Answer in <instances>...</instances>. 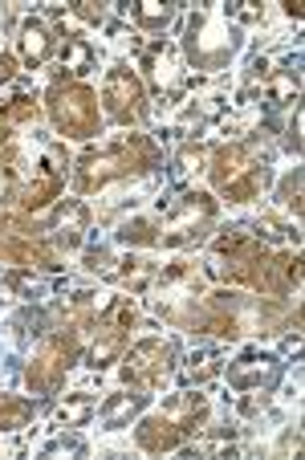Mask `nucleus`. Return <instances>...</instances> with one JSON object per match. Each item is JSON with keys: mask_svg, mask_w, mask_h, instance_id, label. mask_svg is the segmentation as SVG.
<instances>
[{"mask_svg": "<svg viewBox=\"0 0 305 460\" xmlns=\"http://www.w3.org/2000/svg\"><path fill=\"white\" fill-rule=\"evenodd\" d=\"M143 411H147V391L122 387V391H114V395H106V400L98 403L94 420L102 424V432H122V428H131Z\"/></svg>", "mask_w": 305, "mask_h": 460, "instance_id": "nucleus-13", "label": "nucleus"}, {"mask_svg": "<svg viewBox=\"0 0 305 460\" xmlns=\"http://www.w3.org/2000/svg\"><path fill=\"white\" fill-rule=\"evenodd\" d=\"M277 204L285 212H293V217H301V167H293V172L281 180L277 188Z\"/></svg>", "mask_w": 305, "mask_h": 460, "instance_id": "nucleus-30", "label": "nucleus"}, {"mask_svg": "<svg viewBox=\"0 0 305 460\" xmlns=\"http://www.w3.org/2000/svg\"><path fill=\"white\" fill-rule=\"evenodd\" d=\"M139 78L143 86L159 90L163 106H179L183 98V70H179V45L171 41H151L139 49Z\"/></svg>", "mask_w": 305, "mask_h": 460, "instance_id": "nucleus-8", "label": "nucleus"}, {"mask_svg": "<svg viewBox=\"0 0 305 460\" xmlns=\"http://www.w3.org/2000/svg\"><path fill=\"white\" fill-rule=\"evenodd\" d=\"M208 155H212V151L204 147V143H196V139H192V143H183V147L171 155V172H167V180H171L175 188H183V183L192 180L196 172H204Z\"/></svg>", "mask_w": 305, "mask_h": 460, "instance_id": "nucleus-25", "label": "nucleus"}, {"mask_svg": "<svg viewBox=\"0 0 305 460\" xmlns=\"http://www.w3.org/2000/svg\"><path fill=\"white\" fill-rule=\"evenodd\" d=\"M285 147L293 151V155L301 151V102L293 106V119H289V127H285Z\"/></svg>", "mask_w": 305, "mask_h": 460, "instance_id": "nucleus-35", "label": "nucleus"}, {"mask_svg": "<svg viewBox=\"0 0 305 460\" xmlns=\"http://www.w3.org/2000/svg\"><path fill=\"white\" fill-rule=\"evenodd\" d=\"M281 350H285V355H293V363L301 358V326H293V334H285V339H281Z\"/></svg>", "mask_w": 305, "mask_h": 460, "instance_id": "nucleus-37", "label": "nucleus"}, {"mask_svg": "<svg viewBox=\"0 0 305 460\" xmlns=\"http://www.w3.org/2000/svg\"><path fill=\"white\" fill-rule=\"evenodd\" d=\"M61 70L70 78H86L98 70V45L82 33H65L61 37Z\"/></svg>", "mask_w": 305, "mask_h": 460, "instance_id": "nucleus-18", "label": "nucleus"}, {"mask_svg": "<svg viewBox=\"0 0 305 460\" xmlns=\"http://www.w3.org/2000/svg\"><path fill=\"white\" fill-rule=\"evenodd\" d=\"M45 114L53 130L74 143H90L94 135H102V106L86 82H53L45 90Z\"/></svg>", "mask_w": 305, "mask_h": 460, "instance_id": "nucleus-4", "label": "nucleus"}, {"mask_svg": "<svg viewBox=\"0 0 305 460\" xmlns=\"http://www.w3.org/2000/svg\"><path fill=\"white\" fill-rule=\"evenodd\" d=\"M122 347H126V331H114V326H106V322H98V331H94V342H90V355L86 363L94 367L98 375L106 371L110 363H118L122 358Z\"/></svg>", "mask_w": 305, "mask_h": 460, "instance_id": "nucleus-21", "label": "nucleus"}, {"mask_svg": "<svg viewBox=\"0 0 305 460\" xmlns=\"http://www.w3.org/2000/svg\"><path fill=\"white\" fill-rule=\"evenodd\" d=\"M114 13H118L126 25L143 29V33H163L179 9H175L171 0H135V4H118Z\"/></svg>", "mask_w": 305, "mask_h": 460, "instance_id": "nucleus-16", "label": "nucleus"}, {"mask_svg": "<svg viewBox=\"0 0 305 460\" xmlns=\"http://www.w3.org/2000/svg\"><path fill=\"white\" fill-rule=\"evenodd\" d=\"M17 66H21V61H17V53H13V49L0 53V86L17 78Z\"/></svg>", "mask_w": 305, "mask_h": 460, "instance_id": "nucleus-36", "label": "nucleus"}, {"mask_svg": "<svg viewBox=\"0 0 305 460\" xmlns=\"http://www.w3.org/2000/svg\"><path fill=\"white\" fill-rule=\"evenodd\" d=\"M98 322H106V326H114V331H135V326H143V314L131 297H110V305L102 310Z\"/></svg>", "mask_w": 305, "mask_h": 460, "instance_id": "nucleus-29", "label": "nucleus"}, {"mask_svg": "<svg viewBox=\"0 0 305 460\" xmlns=\"http://www.w3.org/2000/svg\"><path fill=\"white\" fill-rule=\"evenodd\" d=\"M102 114L110 122L131 127L139 114H147V86H143L139 70H131L126 61H114L102 78Z\"/></svg>", "mask_w": 305, "mask_h": 460, "instance_id": "nucleus-7", "label": "nucleus"}, {"mask_svg": "<svg viewBox=\"0 0 305 460\" xmlns=\"http://www.w3.org/2000/svg\"><path fill=\"white\" fill-rule=\"evenodd\" d=\"M118 286H126L131 294H147L151 286L159 281V265L155 261H143V257H135V249H131V257H122L118 261Z\"/></svg>", "mask_w": 305, "mask_h": 460, "instance_id": "nucleus-24", "label": "nucleus"}, {"mask_svg": "<svg viewBox=\"0 0 305 460\" xmlns=\"http://www.w3.org/2000/svg\"><path fill=\"white\" fill-rule=\"evenodd\" d=\"M49 241L57 252H74L82 249V241H86L90 233V208L82 200H61L57 212H53V225H49Z\"/></svg>", "mask_w": 305, "mask_h": 460, "instance_id": "nucleus-11", "label": "nucleus"}, {"mask_svg": "<svg viewBox=\"0 0 305 460\" xmlns=\"http://www.w3.org/2000/svg\"><path fill=\"white\" fill-rule=\"evenodd\" d=\"M159 411H163V416L179 428L183 440H196V436L212 424L208 395H200V391H192V387H183V391H175V395H167V400L159 403Z\"/></svg>", "mask_w": 305, "mask_h": 460, "instance_id": "nucleus-10", "label": "nucleus"}, {"mask_svg": "<svg viewBox=\"0 0 305 460\" xmlns=\"http://www.w3.org/2000/svg\"><path fill=\"white\" fill-rule=\"evenodd\" d=\"M13 53H17V61L25 66V70H41L45 61H49V53H53V29H49V21H45V17H25V21H21Z\"/></svg>", "mask_w": 305, "mask_h": 460, "instance_id": "nucleus-14", "label": "nucleus"}, {"mask_svg": "<svg viewBox=\"0 0 305 460\" xmlns=\"http://www.w3.org/2000/svg\"><path fill=\"white\" fill-rule=\"evenodd\" d=\"M70 13L78 21H86V25H106V21H110V9H106V4H94V0H74Z\"/></svg>", "mask_w": 305, "mask_h": 460, "instance_id": "nucleus-34", "label": "nucleus"}, {"mask_svg": "<svg viewBox=\"0 0 305 460\" xmlns=\"http://www.w3.org/2000/svg\"><path fill=\"white\" fill-rule=\"evenodd\" d=\"M90 452V444H86V436H82V428H61L57 436H53L49 444H45L41 452H37V456L41 460H61V456H86Z\"/></svg>", "mask_w": 305, "mask_h": 460, "instance_id": "nucleus-28", "label": "nucleus"}, {"mask_svg": "<svg viewBox=\"0 0 305 460\" xmlns=\"http://www.w3.org/2000/svg\"><path fill=\"white\" fill-rule=\"evenodd\" d=\"M37 119H41V106H37V98L29 94H17L13 102L0 106V147L9 151L13 143L21 139V130H33Z\"/></svg>", "mask_w": 305, "mask_h": 460, "instance_id": "nucleus-15", "label": "nucleus"}, {"mask_svg": "<svg viewBox=\"0 0 305 460\" xmlns=\"http://www.w3.org/2000/svg\"><path fill=\"white\" fill-rule=\"evenodd\" d=\"M135 444H139L143 452H151V456H163V452H179L187 440H183L179 428L155 408V411L135 420Z\"/></svg>", "mask_w": 305, "mask_h": 460, "instance_id": "nucleus-12", "label": "nucleus"}, {"mask_svg": "<svg viewBox=\"0 0 305 460\" xmlns=\"http://www.w3.org/2000/svg\"><path fill=\"white\" fill-rule=\"evenodd\" d=\"M114 241L122 244V249H155L159 244V220L155 217H126L118 225V233H114Z\"/></svg>", "mask_w": 305, "mask_h": 460, "instance_id": "nucleus-23", "label": "nucleus"}, {"mask_svg": "<svg viewBox=\"0 0 305 460\" xmlns=\"http://www.w3.org/2000/svg\"><path fill=\"white\" fill-rule=\"evenodd\" d=\"M220 371H224V355H220L216 347H204L183 363V383H187V387H200V383L216 379Z\"/></svg>", "mask_w": 305, "mask_h": 460, "instance_id": "nucleus-26", "label": "nucleus"}, {"mask_svg": "<svg viewBox=\"0 0 305 460\" xmlns=\"http://www.w3.org/2000/svg\"><path fill=\"white\" fill-rule=\"evenodd\" d=\"M118 379L122 387H135V391H159L167 383V375L175 371V363H179V342L175 339H159V334H151V339H139L126 355L118 358Z\"/></svg>", "mask_w": 305, "mask_h": 460, "instance_id": "nucleus-5", "label": "nucleus"}, {"mask_svg": "<svg viewBox=\"0 0 305 460\" xmlns=\"http://www.w3.org/2000/svg\"><path fill=\"white\" fill-rule=\"evenodd\" d=\"M216 196L212 191H200V188H187L179 200L167 204V220L159 225V244L167 249H183L187 241H200L212 225H216Z\"/></svg>", "mask_w": 305, "mask_h": 460, "instance_id": "nucleus-6", "label": "nucleus"}, {"mask_svg": "<svg viewBox=\"0 0 305 460\" xmlns=\"http://www.w3.org/2000/svg\"><path fill=\"white\" fill-rule=\"evenodd\" d=\"M244 49V33L224 17L220 4H200V9L187 17L183 29V45L179 53L187 58V66L200 74H220L236 61V53Z\"/></svg>", "mask_w": 305, "mask_h": 460, "instance_id": "nucleus-2", "label": "nucleus"}, {"mask_svg": "<svg viewBox=\"0 0 305 460\" xmlns=\"http://www.w3.org/2000/svg\"><path fill=\"white\" fill-rule=\"evenodd\" d=\"M163 164V147L143 130H122L114 139L86 147L74 164V188L82 196L110 188L114 180H131V175H147Z\"/></svg>", "mask_w": 305, "mask_h": 460, "instance_id": "nucleus-1", "label": "nucleus"}, {"mask_svg": "<svg viewBox=\"0 0 305 460\" xmlns=\"http://www.w3.org/2000/svg\"><path fill=\"white\" fill-rule=\"evenodd\" d=\"M220 375H224L228 387H236V391H273L281 383V375H285V363H281V355H273V350L244 347L236 358H228Z\"/></svg>", "mask_w": 305, "mask_h": 460, "instance_id": "nucleus-9", "label": "nucleus"}, {"mask_svg": "<svg viewBox=\"0 0 305 460\" xmlns=\"http://www.w3.org/2000/svg\"><path fill=\"white\" fill-rule=\"evenodd\" d=\"M273 183V167H253V172L236 175L232 183H224L220 188V196H224L228 204H248V200H261V191Z\"/></svg>", "mask_w": 305, "mask_h": 460, "instance_id": "nucleus-22", "label": "nucleus"}, {"mask_svg": "<svg viewBox=\"0 0 305 460\" xmlns=\"http://www.w3.org/2000/svg\"><path fill=\"white\" fill-rule=\"evenodd\" d=\"M220 9H224V17L232 21L240 33H244V25H261L265 21V4H253V0H244V4H220Z\"/></svg>", "mask_w": 305, "mask_h": 460, "instance_id": "nucleus-31", "label": "nucleus"}, {"mask_svg": "<svg viewBox=\"0 0 305 460\" xmlns=\"http://www.w3.org/2000/svg\"><path fill=\"white\" fill-rule=\"evenodd\" d=\"M261 98H265V111H269V114L293 111L297 98H301V70H297V66H293V70H277L269 82H265Z\"/></svg>", "mask_w": 305, "mask_h": 460, "instance_id": "nucleus-19", "label": "nucleus"}, {"mask_svg": "<svg viewBox=\"0 0 305 460\" xmlns=\"http://www.w3.org/2000/svg\"><path fill=\"white\" fill-rule=\"evenodd\" d=\"M78 350H82L78 322H61V326L45 331L41 342H37V350H33V358H29V367H25L29 395H57V387L65 383L70 367L78 363Z\"/></svg>", "mask_w": 305, "mask_h": 460, "instance_id": "nucleus-3", "label": "nucleus"}, {"mask_svg": "<svg viewBox=\"0 0 305 460\" xmlns=\"http://www.w3.org/2000/svg\"><path fill=\"white\" fill-rule=\"evenodd\" d=\"M94 416H98L94 395H90V391H74V395H65V400L57 403V411H53V432H61V428H86Z\"/></svg>", "mask_w": 305, "mask_h": 460, "instance_id": "nucleus-20", "label": "nucleus"}, {"mask_svg": "<svg viewBox=\"0 0 305 460\" xmlns=\"http://www.w3.org/2000/svg\"><path fill=\"white\" fill-rule=\"evenodd\" d=\"M228 94L224 90H204V94H196L192 102L179 106V127H212V122H220L228 114Z\"/></svg>", "mask_w": 305, "mask_h": 460, "instance_id": "nucleus-17", "label": "nucleus"}, {"mask_svg": "<svg viewBox=\"0 0 305 460\" xmlns=\"http://www.w3.org/2000/svg\"><path fill=\"white\" fill-rule=\"evenodd\" d=\"M33 416H37L33 400H25V395H0V436L29 428V420Z\"/></svg>", "mask_w": 305, "mask_h": 460, "instance_id": "nucleus-27", "label": "nucleus"}, {"mask_svg": "<svg viewBox=\"0 0 305 460\" xmlns=\"http://www.w3.org/2000/svg\"><path fill=\"white\" fill-rule=\"evenodd\" d=\"M285 17L301 21V4H297V0H285Z\"/></svg>", "mask_w": 305, "mask_h": 460, "instance_id": "nucleus-38", "label": "nucleus"}, {"mask_svg": "<svg viewBox=\"0 0 305 460\" xmlns=\"http://www.w3.org/2000/svg\"><path fill=\"white\" fill-rule=\"evenodd\" d=\"M269 403H273L269 391H240L236 416H240V420H257V416H265V411H269Z\"/></svg>", "mask_w": 305, "mask_h": 460, "instance_id": "nucleus-32", "label": "nucleus"}, {"mask_svg": "<svg viewBox=\"0 0 305 460\" xmlns=\"http://www.w3.org/2000/svg\"><path fill=\"white\" fill-rule=\"evenodd\" d=\"M86 270L98 273V278H106V281H114V278H118V261L110 257V249H102V244H98V249L86 252Z\"/></svg>", "mask_w": 305, "mask_h": 460, "instance_id": "nucleus-33", "label": "nucleus"}]
</instances>
